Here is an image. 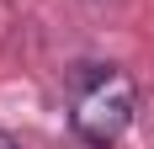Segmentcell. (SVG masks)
I'll return each mask as SVG.
<instances>
[{
  "mask_svg": "<svg viewBox=\"0 0 154 149\" xmlns=\"http://www.w3.org/2000/svg\"><path fill=\"white\" fill-rule=\"evenodd\" d=\"M133 101H138V90H133L128 69L85 64L75 74V112H69V122H75V133L91 149H112L128 133V122H133Z\"/></svg>",
  "mask_w": 154,
  "mask_h": 149,
  "instance_id": "cell-1",
  "label": "cell"
},
{
  "mask_svg": "<svg viewBox=\"0 0 154 149\" xmlns=\"http://www.w3.org/2000/svg\"><path fill=\"white\" fill-rule=\"evenodd\" d=\"M0 149H21V144H16V138H11V133H0Z\"/></svg>",
  "mask_w": 154,
  "mask_h": 149,
  "instance_id": "cell-2",
  "label": "cell"
}]
</instances>
